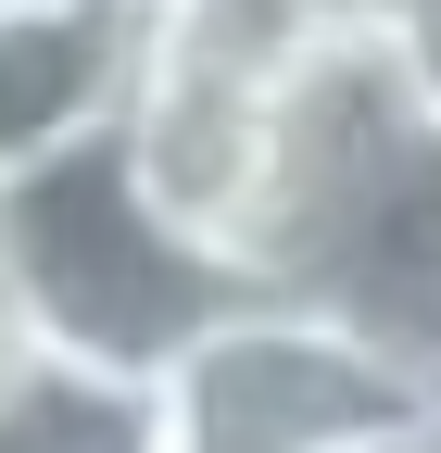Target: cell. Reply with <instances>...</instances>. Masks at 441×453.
Segmentation results:
<instances>
[{"mask_svg":"<svg viewBox=\"0 0 441 453\" xmlns=\"http://www.w3.org/2000/svg\"><path fill=\"white\" fill-rule=\"evenodd\" d=\"M240 303H252V277L228 252H202L139 189L127 127L0 164V340H38V353H76L114 378H164Z\"/></svg>","mask_w":441,"mask_h":453,"instance_id":"cell-1","label":"cell"},{"mask_svg":"<svg viewBox=\"0 0 441 453\" xmlns=\"http://www.w3.org/2000/svg\"><path fill=\"white\" fill-rule=\"evenodd\" d=\"M441 390H416L353 315L252 290L164 365V453H429Z\"/></svg>","mask_w":441,"mask_h":453,"instance_id":"cell-2","label":"cell"},{"mask_svg":"<svg viewBox=\"0 0 441 453\" xmlns=\"http://www.w3.org/2000/svg\"><path fill=\"white\" fill-rule=\"evenodd\" d=\"M151 88V0H0V164L114 139Z\"/></svg>","mask_w":441,"mask_h":453,"instance_id":"cell-3","label":"cell"},{"mask_svg":"<svg viewBox=\"0 0 441 453\" xmlns=\"http://www.w3.org/2000/svg\"><path fill=\"white\" fill-rule=\"evenodd\" d=\"M378 0H151V88L290 113V88L341 50Z\"/></svg>","mask_w":441,"mask_h":453,"instance_id":"cell-4","label":"cell"},{"mask_svg":"<svg viewBox=\"0 0 441 453\" xmlns=\"http://www.w3.org/2000/svg\"><path fill=\"white\" fill-rule=\"evenodd\" d=\"M0 453H164V378L0 340Z\"/></svg>","mask_w":441,"mask_h":453,"instance_id":"cell-5","label":"cell"},{"mask_svg":"<svg viewBox=\"0 0 441 453\" xmlns=\"http://www.w3.org/2000/svg\"><path fill=\"white\" fill-rule=\"evenodd\" d=\"M391 38H404V64H416V88L441 113V0H391Z\"/></svg>","mask_w":441,"mask_h":453,"instance_id":"cell-6","label":"cell"}]
</instances>
